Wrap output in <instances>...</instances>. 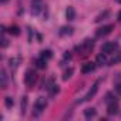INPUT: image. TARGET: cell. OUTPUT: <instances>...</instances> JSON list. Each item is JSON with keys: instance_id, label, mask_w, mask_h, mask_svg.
I'll return each instance as SVG.
<instances>
[{"instance_id": "27", "label": "cell", "mask_w": 121, "mask_h": 121, "mask_svg": "<svg viewBox=\"0 0 121 121\" xmlns=\"http://www.w3.org/2000/svg\"><path fill=\"white\" fill-rule=\"evenodd\" d=\"M117 2H118V3H121V0H117Z\"/></svg>"}, {"instance_id": "11", "label": "cell", "mask_w": 121, "mask_h": 121, "mask_svg": "<svg viewBox=\"0 0 121 121\" xmlns=\"http://www.w3.org/2000/svg\"><path fill=\"white\" fill-rule=\"evenodd\" d=\"M95 64H98V66H105L107 64V57H105V54L101 51V54H98L97 56V61H95Z\"/></svg>"}, {"instance_id": "26", "label": "cell", "mask_w": 121, "mask_h": 121, "mask_svg": "<svg viewBox=\"0 0 121 121\" xmlns=\"http://www.w3.org/2000/svg\"><path fill=\"white\" fill-rule=\"evenodd\" d=\"M117 17H118V22H121V12H118V16Z\"/></svg>"}, {"instance_id": "9", "label": "cell", "mask_w": 121, "mask_h": 121, "mask_svg": "<svg viewBox=\"0 0 121 121\" xmlns=\"http://www.w3.org/2000/svg\"><path fill=\"white\" fill-rule=\"evenodd\" d=\"M107 112H108L110 115H115V114L118 112V103H117V101L110 103V104H108V108H107Z\"/></svg>"}, {"instance_id": "2", "label": "cell", "mask_w": 121, "mask_h": 121, "mask_svg": "<svg viewBox=\"0 0 121 121\" xmlns=\"http://www.w3.org/2000/svg\"><path fill=\"white\" fill-rule=\"evenodd\" d=\"M93 47H94V41H93V40H86V41H83L81 46L77 47V50L81 51L83 54H88V53H91Z\"/></svg>"}, {"instance_id": "22", "label": "cell", "mask_w": 121, "mask_h": 121, "mask_svg": "<svg viewBox=\"0 0 121 121\" xmlns=\"http://www.w3.org/2000/svg\"><path fill=\"white\" fill-rule=\"evenodd\" d=\"M26 107H27V97H23L22 98V112L23 114L26 112Z\"/></svg>"}, {"instance_id": "16", "label": "cell", "mask_w": 121, "mask_h": 121, "mask_svg": "<svg viewBox=\"0 0 121 121\" xmlns=\"http://www.w3.org/2000/svg\"><path fill=\"white\" fill-rule=\"evenodd\" d=\"M108 14H110V12H108V10H105L104 13H101L100 16H97V19H95V22L98 23V22H101V20H105V17H108Z\"/></svg>"}, {"instance_id": "19", "label": "cell", "mask_w": 121, "mask_h": 121, "mask_svg": "<svg viewBox=\"0 0 121 121\" xmlns=\"http://www.w3.org/2000/svg\"><path fill=\"white\" fill-rule=\"evenodd\" d=\"M4 104H6V107H7V108H10V107H13L14 101H13V98H12V97H6V98H4Z\"/></svg>"}, {"instance_id": "21", "label": "cell", "mask_w": 121, "mask_h": 121, "mask_svg": "<svg viewBox=\"0 0 121 121\" xmlns=\"http://www.w3.org/2000/svg\"><path fill=\"white\" fill-rule=\"evenodd\" d=\"M118 61H121V53H117V56L112 57V60L110 61V64H115V63H118Z\"/></svg>"}, {"instance_id": "15", "label": "cell", "mask_w": 121, "mask_h": 121, "mask_svg": "<svg viewBox=\"0 0 121 121\" xmlns=\"http://www.w3.org/2000/svg\"><path fill=\"white\" fill-rule=\"evenodd\" d=\"M41 57H43L44 60H50V58L53 57L51 50H43V51H41Z\"/></svg>"}, {"instance_id": "23", "label": "cell", "mask_w": 121, "mask_h": 121, "mask_svg": "<svg viewBox=\"0 0 121 121\" xmlns=\"http://www.w3.org/2000/svg\"><path fill=\"white\" fill-rule=\"evenodd\" d=\"M2 87L6 88V73L2 71Z\"/></svg>"}, {"instance_id": "25", "label": "cell", "mask_w": 121, "mask_h": 121, "mask_svg": "<svg viewBox=\"0 0 121 121\" xmlns=\"http://www.w3.org/2000/svg\"><path fill=\"white\" fill-rule=\"evenodd\" d=\"M7 2H9V0H0V3H2V4H6Z\"/></svg>"}, {"instance_id": "7", "label": "cell", "mask_w": 121, "mask_h": 121, "mask_svg": "<svg viewBox=\"0 0 121 121\" xmlns=\"http://www.w3.org/2000/svg\"><path fill=\"white\" fill-rule=\"evenodd\" d=\"M98 84H100L98 81L93 84V87H91V88L88 90V93H87V94L84 95V98H83V101H88V100H91V98H93V97L95 95V93L98 91Z\"/></svg>"}, {"instance_id": "8", "label": "cell", "mask_w": 121, "mask_h": 121, "mask_svg": "<svg viewBox=\"0 0 121 121\" xmlns=\"http://www.w3.org/2000/svg\"><path fill=\"white\" fill-rule=\"evenodd\" d=\"M95 70V63H86L83 67H81V71L84 74H88V73H93Z\"/></svg>"}, {"instance_id": "18", "label": "cell", "mask_w": 121, "mask_h": 121, "mask_svg": "<svg viewBox=\"0 0 121 121\" xmlns=\"http://www.w3.org/2000/svg\"><path fill=\"white\" fill-rule=\"evenodd\" d=\"M9 33H10V34H14V36H19V34H20V30H19L17 26H12V27L9 29Z\"/></svg>"}, {"instance_id": "20", "label": "cell", "mask_w": 121, "mask_h": 121, "mask_svg": "<svg viewBox=\"0 0 121 121\" xmlns=\"http://www.w3.org/2000/svg\"><path fill=\"white\" fill-rule=\"evenodd\" d=\"M73 73H74V70H73V69H69V70H66V73H64L63 78H64V80H69V78L73 76Z\"/></svg>"}, {"instance_id": "6", "label": "cell", "mask_w": 121, "mask_h": 121, "mask_svg": "<svg viewBox=\"0 0 121 121\" xmlns=\"http://www.w3.org/2000/svg\"><path fill=\"white\" fill-rule=\"evenodd\" d=\"M46 105H47L46 97H39V98L36 100V103H34V108L37 110V112H41V111L46 108Z\"/></svg>"}, {"instance_id": "12", "label": "cell", "mask_w": 121, "mask_h": 121, "mask_svg": "<svg viewBox=\"0 0 121 121\" xmlns=\"http://www.w3.org/2000/svg\"><path fill=\"white\" fill-rule=\"evenodd\" d=\"M95 114H97L95 108H87V110H84V115H86V118H93V117H95Z\"/></svg>"}, {"instance_id": "3", "label": "cell", "mask_w": 121, "mask_h": 121, "mask_svg": "<svg viewBox=\"0 0 121 121\" xmlns=\"http://www.w3.org/2000/svg\"><path fill=\"white\" fill-rule=\"evenodd\" d=\"M36 80H37V74H36V71L29 70V71L26 73V76H24V83H26V86H27V87H33L34 83H36Z\"/></svg>"}, {"instance_id": "10", "label": "cell", "mask_w": 121, "mask_h": 121, "mask_svg": "<svg viewBox=\"0 0 121 121\" xmlns=\"http://www.w3.org/2000/svg\"><path fill=\"white\" fill-rule=\"evenodd\" d=\"M66 17H67V20H70V22L76 19V10H74L71 6L67 7V10H66Z\"/></svg>"}, {"instance_id": "5", "label": "cell", "mask_w": 121, "mask_h": 121, "mask_svg": "<svg viewBox=\"0 0 121 121\" xmlns=\"http://www.w3.org/2000/svg\"><path fill=\"white\" fill-rule=\"evenodd\" d=\"M112 30H114V26H112V24H107V26L100 27V29L95 31V36H97V37H104V36L110 34Z\"/></svg>"}, {"instance_id": "13", "label": "cell", "mask_w": 121, "mask_h": 121, "mask_svg": "<svg viewBox=\"0 0 121 121\" xmlns=\"http://www.w3.org/2000/svg\"><path fill=\"white\" fill-rule=\"evenodd\" d=\"M36 64H37L39 69H46V66H47V60H44V58L41 57V58L36 60Z\"/></svg>"}, {"instance_id": "4", "label": "cell", "mask_w": 121, "mask_h": 121, "mask_svg": "<svg viewBox=\"0 0 121 121\" xmlns=\"http://www.w3.org/2000/svg\"><path fill=\"white\" fill-rule=\"evenodd\" d=\"M117 47H118V44H117L115 41H107V43L103 44L101 51H103L104 54H111V53H114V51L117 50Z\"/></svg>"}, {"instance_id": "17", "label": "cell", "mask_w": 121, "mask_h": 121, "mask_svg": "<svg viewBox=\"0 0 121 121\" xmlns=\"http://www.w3.org/2000/svg\"><path fill=\"white\" fill-rule=\"evenodd\" d=\"M114 101H117V100H115V97L112 95V93H107V95H105V103L110 104V103H114Z\"/></svg>"}, {"instance_id": "24", "label": "cell", "mask_w": 121, "mask_h": 121, "mask_svg": "<svg viewBox=\"0 0 121 121\" xmlns=\"http://www.w3.org/2000/svg\"><path fill=\"white\" fill-rule=\"evenodd\" d=\"M115 90H117V93H118V94L121 95V83H118V84H117V87H115Z\"/></svg>"}, {"instance_id": "14", "label": "cell", "mask_w": 121, "mask_h": 121, "mask_svg": "<svg viewBox=\"0 0 121 121\" xmlns=\"http://www.w3.org/2000/svg\"><path fill=\"white\" fill-rule=\"evenodd\" d=\"M60 34L61 36H66V34H73V27H61V30H60Z\"/></svg>"}, {"instance_id": "1", "label": "cell", "mask_w": 121, "mask_h": 121, "mask_svg": "<svg viewBox=\"0 0 121 121\" xmlns=\"http://www.w3.org/2000/svg\"><path fill=\"white\" fill-rule=\"evenodd\" d=\"M43 10H44L43 0H31V13L34 16H39Z\"/></svg>"}]
</instances>
